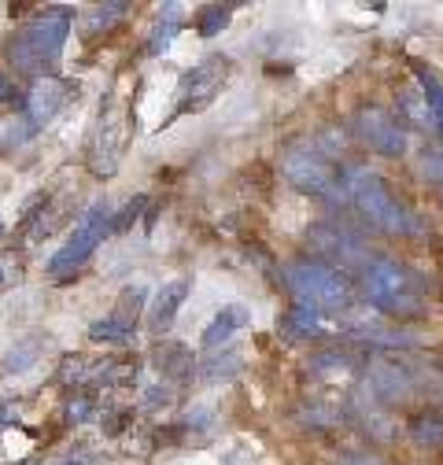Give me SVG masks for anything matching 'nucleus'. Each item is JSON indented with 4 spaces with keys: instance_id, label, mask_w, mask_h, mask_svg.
Instances as JSON below:
<instances>
[{
    "instance_id": "f257e3e1",
    "label": "nucleus",
    "mask_w": 443,
    "mask_h": 465,
    "mask_svg": "<svg viewBox=\"0 0 443 465\" xmlns=\"http://www.w3.org/2000/svg\"><path fill=\"white\" fill-rule=\"evenodd\" d=\"M67 34H71V8H44L12 37V45H8L12 67L23 74L44 78V71H52L60 64Z\"/></svg>"
},
{
    "instance_id": "f03ea898",
    "label": "nucleus",
    "mask_w": 443,
    "mask_h": 465,
    "mask_svg": "<svg viewBox=\"0 0 443 465\" xmlns=\"http://www.w3.org/2000/svg\"><path fill=\"white\" fill-rule=\"evenodd\" d=\"M366 300L373 311L392 318H421L425 314V292L414 270H407L396 259H377L366 270Z\"/></svg>"
},
{
    "instance_id": "7ed1b4c3",
    "label": "nucleus",
    "mask_w": 443,
    "mask_h": 465,
    "mask_svg": "<svg viewBox=\"0 0 443 465\" xmlns=\"http://www.w3.org/2000/svg\"><path fill=\"white\" fill-rule=\"evenodd\" d=\"M285 284L292 288V296L314 311H348L355 292H351V281L348 273L332 270L325 262L314 259H296L285 266Z\"/></svg>"
},
{
    "instance_id": "20e7f679",
    "label": "nucleus",
    "mask_w": 443,
    "mask_h": 465,
    "mask_svg": "<svg viewBox=\"0 0 443 465\" xmlns=\"http://www.w3.org/2000/svg\"><path fill=\"white\" fill-rule=\"evenodd\" d=\"M133 111H130V96L115 85L103 104H100V126H96V137H93V173L96 178H111L119 170V159L126 152V141L133 134Z\"/></svg>"
},
{
    "instance_id": "39448f33",
    "label": "nucleus",
    "mask_w": 443,
    "mask_h": 465,
    "mask_svg": "<svg viewBox=\"0 0 443 465\" xmlns=\"http://www.w3.org/2000/svg\"><path fill=\"white\" fill-rule=\"evenodd\" d=\"M107 232H115V214H111L107 200H96L93 207H85V214H82V218H78V225L71 229L67 244L52 255L48 273H52V277L78 273V270L89 262V255L96 252V244H103Z\"/></svg>"
},
{
    "instance_id": "423d86ee",
    "label": "nucleus",
    "mask_w": 443,
    "mask_h": 465,
    "mask_svg": "<svg viewBox=\"0 0 443 465\" xmlns=\"http://www.w3.org/2000/svg\"><path fill=\"white\" fill-rule=\"evenodd\" d=\"M351 196H355V203H359V211L377 225V229H384V232H392V237H399V232H410L414 229V222H410V214L403 211V203L388 193V185L380 182V178H373L369 170H351Z\"/></svg>"
},
{
    "instance_id": "0eeeda50",
    "label": "nucleus",
    "mask_w": 443,
    "mask_h": 465,
    "mask_svg": "<svg viewBox=\"0 0 443 465\" xmlns=\"http://www.w3.org/2000/svg\"><path fill=\"white\" fill-rule=\"evenodd\" d=\"M281 170L300 193H310V196H321V200H340L344 196V182H340L337 166L314 148H289L281 155Z\"/></svg>"
},
{
    "instance_id": "6e6552de",
    "label": "nucleus",
    "mask_w": 443,
    "mask_h": 465,
    "mask_svg": "<svg viewBox=\"0 0 443 465\" xmlns=\"http://www.w3.org/2000/svg\"><path fill=\"white\" fill-rule=\"evenodd\" d=\"M307 241H310V248L325 259V266L340 270V273H355V270L366 273V270L377 262V259H369L362 237H355L351 229H340V225H314V229L307 232Z\"/></svg>"
},
{
    "instance_id": "1a4fd4ad",
    "label": "nucleus",
    "mask_w": 443,
    "mask_h": 465,
    "mask_svg": "<svg viewBox=\"0 0 443 465\" xmlns=\"http://www.w3.org/2000/svg\"><path fill=\"white\" fill-rule=\"evenodd\" d=\"M226 78H230V60H226V55H207V60H200V64L182 78V85H178L174 119H178V114H196V111H203V107L218 96V89L226 85Z\"/></svg>"
},
{
    "instance_id": "9d476101",
    "label": "nucleus",
    "mask_w": 443,
    "mask_h": 465,
    "mask_svg": "<svg viewBox=\"0 0 443 465\" xmlns=\"http://www.w3.org/2000/svg\"><path fill=\"white\" fill-rule=\"evenodd\" d=\"M351 134L373 148L377 155H388V159H399L407 152V130L399 119H392L388 111L380 107H362L355 119H351Z\"/></svg>"
},
{
    "instance_id": "9b49d317",
    "label": "nucleus",
    "mask_w": 443,
    "mask_h": 465,
    "mask_svg": "<svg viewBox=\"0 0 443 465\" xmlns=\"http://www.w3.org/2000/svg\"><path fill=\"white\" fill-rule=\"evenodd\" d=\"M74 93H78V85H71L64 78H52V74L37 78L34 89L26 93V123H34V126L52 123L55 114H60V107H67V100Z\"/></svg>"
},
{
    "instance_id": "f8f14e48",
    "label": "nucleus",
    "mask_w": 443,
    "mask_h": 465,
    "mask_svg": "<svg viewBox=\"0 0 443 465\" xmlns=\"http://www.w3.org/2000/svg\"><path fill=\"white\" fill-rule=\"evenodd\" d=\"M366 388H369L384 406L407 402V399L414 395V381H410L407 366H399V362H369Z\"/></svg>"
},
{
    "instance_id": "ddd939ff",
    "label": "nucleus",
    "mask_w": 443,
    "mask_h": 465,
    "mask_svg": "<svg viewBox=\"0 0 443 465\" xmlns=\"http://www.w3.org/2000/svg\"><path fill=\"white\" fill-rule=\"evenodd\" d=\"M152 366H155V373L162 381L185 384L196 373V355H192V347H185V343L162 340V343H155V351H152Z\"/></svg>"
},
{
    "instance_id": "4468645a",
    "label": "nucleus",
    "mask_w": 443,
    "mask_h": 465,
    "mask_svg": "<svg viewBox=\"0 0 443 465\" xmlns=\"http://www.w3.org/2000/svg\"><path fill=\"white\" fill-rule=\"evenodd\" d=\"M351 414L359 418V425L373 436V440H388L392 436V429H396V421H392V411L369 391V388H359L355 395H351Z\"/></svg>"
},
{
    "instance_id": "2eb2a0df",
    "label": "nucleus",
    "mask_w": 443,
    "mask_h": 465,
    "mask_svg": "<svg viewBox=\"0 0 443 465\" xmlns=\"http://www.w3.org/2000/svg\"><path fill=\"white\" fill-rule=\"evenodd\" d=\"M185 296H189V281H166L159 292H155V303H152V311H148V329H152L155 336H162L166 329L174 325V318H178Z\"/></svg>"
},
{
    "instance_id": "dca6fc26",
    "label": "nucleus",
    "mask_w": 443,
    "mask_h": 465,
    "mask_svg": "<svg viewBox=\"0 0 443 465\" xmlns=\"http://www.w3.org/2000/svg\"><path fill=\"white\" fill-rule=\"evenodd\" d=\"M399 119H403V126H414V130H432L436 126L432 111H428V100H425L418 82L403 85V93H399Z\"/></svg>"
},
{
    "instance_id": "f3484780",
    "label": "nucleus",
    "mask_w": 443,
    "mask_h": 465,
    "mask_svg": "<svg viewBox=\"0 0 443 465\" xmlns=\"http://www.w3.org/2000/svg\"><path fill=\"white\" fill-rule=\"evenodd\" d=\"M244 325H251L248 307H241V303L226 307V311H222V314L203 329V347H218V343H226V340H230L237 329H244Z\"/></svg>"
},
{
    "instance_id": "a211bd4d",
    "label": "nucleus",
    "mask_w": 443,
    "mask_h": 465,
    "mask_svg": "<svg viewBox=\"0 0 443 465\" xmlns=\"http://www.w3.org/2000/svg\"><path fill=\"white\" fill-rule=\"evenodd\" d=\"M355 370V359L348 351H318L307 359V373L310 377H325V381H340Z\"/></svg>"
},
{
    "instance_id": "6ab92c4d",
    "label": "nucleus",
    "mask_w": 443,
    "mask_h": 465,
    "mask_svg": "<svg viewBox=\"0 0 443 465\" xmlns=\"http://www.w3.org/2000/svg\"><path fill=\"white\" fill-rule=\"evenodd\" d=\"M182 15H185V12H182V5H162L159 19H155V30H152V41L144 45L152 55H155V52H162L166 45L174 41V34L182 30Z\"/></svg>"
},
{
    "instance_id": "aec40b11",
    "label": "nucleus",
    "mask_w": 443,
    "mask_h": 465,
    "mask_svg": "<svg viewBox=\"0 0 443 465\" xmlns=\"http://www.w3.org/2000/svg\"><path fill=\"white\" fill-rule=\"evenodd\" d=\"M123 15H126V5H123V0H115V5H96V8L85 12V19H82V34L93 41V37L107 34Z\"/></svg>"
},
{
    "instance_id": "412c9836",
    "label": "nucleus",
    "mask_w": 443,
    "mask_h": 465,
    "mask_svg": "<svg viewBox=\"0 0 443 465\" xmlns=\"http://www.w3.org/2000/svg\"><path fill=\"white\" fill-rule=\"evenodd\" d=\"M285 329H289V336H321L325 332V318H321V311H314L307 303H296L292 314L285 318Z\"/></svg>"
},
{
    "instance_id": "4be33fe9",
    "label": "nucleus",
    "mask_w": 443,
    "mask_h": 465,
    "mask_svg": "<svg viewBox=\"0 0 443 465\" xmlns=\"http://www.w3.org/2000/svg\"><path fill=\"white\" fill-rule=\"evenodd\" d=\"M41 351H44V340H41V336H30V340L15 343L12 351L5 355V373H23V370H30V366L41 359Z\"/></svg>"
},
{
    "instance_id": "5701e85b",
    "label": "nucleus",
    "mask_w": 443,
    "mask_h": 465,
    "mask_svg": "<svg viewBox=\"0 0 443 465\" xmlns=\"http://www.w3.org/2000/svg\"><path fill=\"white\" fill-rule=\"evenodd\" d=\"M410 436H414L421 447H439V443H443V414L421 411V414L410 421Z\"/></svg>"
},
{
    "instance_id": "b1692460",
    "label": "nucleus",
    "mask_w": 443,
    "mask_h": 465,
    "mask_svg": "<svg viewBox=\"0 0 443 465\" xmlns=\"http://www.w3.org/2000/svg\"><path fill=\"white\" fill-rule=\"evenodd\" d=\"M67 418H71L74 425L96 421V418H100V399H96L89 388H74L71 399H67Z\"/></svg>"
},
{
    "instance_id": "393cba45",
    "label": "nucleus",
    "mask_w": 443,
    "mask_h": 465,
    "mask_svg": "<svg viewBox=\"0 0 443 465\" xmlns=\"http://www.w3.org/2000/svg\"><path fill=\"white\" fill-rule=\"evenodd\" d=\"M141 307H144V288L141 284H130V288H123V296H119V307H115V322H123L126 329H133L137 325V318H141Z\"/></svg>"
},
{
    "instance_id": "a878e982",
    "label": "nucleus",
    "mask_w": 443,
    "mask_h": 465,
    "mask_svg": "<svg viewBox=\"0 0 443 465\" xmlns=\"http://www.w3.org/2000/svg\"><path fill=\"white\" fill-rule=\"evenodd\" d=\"M414 74H418V85H421V93H425V100H428V111H432V119H436V130L443 134V85H439V78H436L432 71H425V67H418Z\"/></svg>"
},
{
    "instance_id": "bb28decb",
    "label": "nucleus",
    "mask_w": 443,
    "mask_h": 465,
    "mask_svg": "<svg viewBox=\"0 0 443 465\" xmlns=\"http://www.w3.org/2000/svg\"><path fill=\"white\" fill-rule=\"evenodd\" d=\"M89 336H93L96 343H130V340H133V329H126V325L115 322V318H103V322H93V325H89Z\"/></svg>"
},
{
    "instance_id": "cd10ccee",
    "label": "nucleus",
    "mask_w": 443,
    "mask_h": 465,
    "mask_svg": "<svg viewBox=\"0 0 443 465\" xmlns=\"http://www.w3.org/2000/svg\"><path fill=\"white\" fill-rule=\"evenodd\" d=\"M233 373H241V351L214 355V359L203 366V377H207V381H222V377H233Z\"/></svg>"
},
{
    "instance_id": "c85d7f7f",
    "label": "nucleus",
    "mask_w": 443,
    "mask_h": 465,
    "mask_svg": "<svg viewBox=\"0 0 443 465\" xmlns=\"http://www.w3.org/2000/svg\"><path fill=\"white\" fill-rule=\"evenodd\" d=\"M226 23H230V8L226 5H207L203 12H200V34L203 37H214L218 30H226Z\"/></svg>"
},
{
    "instance_id": "c756f323",
    "label": "nucleus",
    "mask_w": 443,
    "mask_h": 465,
    "mask_svg": "<svg viewBox=\"0 0 443 465\" xmlns=\"http://www.w3.org/2000/svg\"><path fill=\"white\" fill-rule=\"evenodd\" d=\"M23 281V259L12 252H0V292H8Z\"/></svg>"
},
{
    "instance_id": "7c9ffc66",
    "label": "nucleus",
    "mask_w": 443,
    "mask_h": 465,
    "mask_svg": "<svg viewBox=\"0 0 443 465\" xmlns=\"http://www.w3.org/2000/svg\"><path fill=\"white\" fill-rule=\"evenodd\" d=\"M421 170L443 189V148H439V144H425V148H421Z\"/></svg>"
},
{
    "instance_id": "2f4dec72",
    "label": "nucleus",
    "mask_w": 443,
    "mask_h": 465,
    "mask_svg": "<svg viewBox=\"0 0 443 465\" xmlns=\"http://www.w3.org/2000/svg\"><path fill=\"white\" fill-rule=\"evenodd\" d=\"M141 211H144V196H133V200L115 214V232H123L130 222H137V214H141Z\"/></svg>"
},
{
    "instance_id": "473e14b6",
    "label": "nucleus",
    "mask_w": 443,
    "mask_h": 465,
    "mask_svg": "<svg viewBox=\"0 0 443 465\" xmlns=\"http://www.w3.org/2000/svg\"><path fill=\"white\" fill-rule=\"evenodd\" d=\"M19 425V402L15 399H0V432Z\"/></svg>"
},
{
    "instance_id": "72a5a7b5",
    "label": "nucleus",
    "mask_w": 443,
    "mask_h": 465,
    "mask_svg": "<svg viewBox=\"0 0 443 465\" xmlns=\"http://www.w3.org/2000/svg\"><path fill=\"white\" fill-rule=\"evenodd\" d=\"M148 395H144V406L148 411H159V406H171V399H174V391H166V388H144Z\"/></svg>"
},
{
    "instance_id": "f704fd0d",
    "label": "nucleus",
    "mask_w": 443,
    "mask_h": 465,
    "mask_svg": "<svg viewBox=\"0 0 443 465\" xmlns=\"http://www.w3.org/2000/svg\"><path fill=\"white\" fill-rule=\"evenodd\" d=\"M126 418H130V411H103V432H123L126 429Z\"/></svg>"
},
{
    "instance_id": "c9c22d12",
    "label": "nucleus",
    "mask_w": 443,
    "mask_h": 465,
    "mask_svg": "<svg viewBox=\"0 0 443 465\" xmlns=\"http://www.w3.org/2000/svg\"><path fill=\"white\" fill-rule=\"evenodd\" d=\"M340 465H384L380 458H373V454H344L340 458Z\"/></svg>"
},
{
    "instance_id": "e433bc0d",
    "label": "nucleus",
    "mask_w": 443,
    "mask_h": 465,
    "mask_svg": "<svg viewBox=\"0 0 443 465\" xmlns=\"http://www.w3.org/2000/svg\"><path fill=\"white\" fill-rule=\"evenodd\" d=\"M82 450H85V447H74V454H67L64 461H55V465H96V458H85Z\"/></svg>"
},
{
    "instance_id": "4c0bfd02",
    "label": "nucleus",
    "mask_w": 443,
    "mask_h": 465,
    "mask_svg": "<svg viewBox=\"0 0 443 465\" xmlns=\"http://www.w3.org/2000/svg\"><path fill=\"white\" fill-rule=\"evenodd\" d=\"M12 96H15V85H12V78L5 71H0V104H8Z\"/></svg>"
},
{
    "instance_id": "58836bf2",
    "label": "nucleus",
    "mask_w": 443,
    "mask_h": 465,
    "mask_svg": "<svg viewBox=\"0 0 443 465\" xmlns=\"http://www.w3.org/2000/svg\"><path fill=\"white\" fill-rule=\"evenodd\" d=\"M0 237H5V222H0Z\"/></svg>"
}]
</instances>
